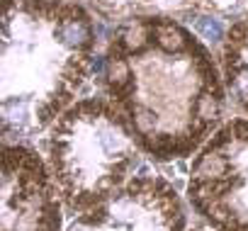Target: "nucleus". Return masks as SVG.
<instances>
[{
	"label": "nucleus",
	"instance_id": "nucleus-3",
	"mask_svg": "<svg viewBox=\"0 0 248 231\" xmlns=\"http://www.w3.org/2000/svg\"><path fill=\"white\" fill-rule=\"evenodd\" d=\"M46 163L63 207L80 214L134 178L141 146L109 97H85L49 127Z\"/></svg>",
	"mask_w": 248,
	"mask_h": 231
},
{
	"label": "nucleus",
	"instance_id": "nucleus-1",
	"mask_svg": "<svg viewBox=\"0 0 248 231\" xmlns=\"http://www.w3.org/2000/svg\"><path fill=\"white\" fill-rule=\"evenodd\" d=\"M200 34L170 15L122 20L102 59L107 97L156 161L197 154L221 127L224 78Z\"/></svg>",
	"mask_w": 248,
	"mask_h": 231
},
{
	"label": "nucleus",
	"instance_id": "nucleus-4",
	"mask_svg": "<svg viewBox=\"0 0 248 231\" xmlns=\"http://www.w3.org/2000/svg\"><path fill=\"white\" fill-rule=\"evenodd\" d=\"M187 200L214 231H248V120L224 122L195 154Z\"/></svg>",
	"mask_w": 248,
	"mask_h": 231
},
{
	"label": "nucleus",
	"instance_id": "nucleus-8",
	"mask_svg": "<svg viewBox=\"0 0 248 231\" xmlns=\"http://www.w3.org/2000/svg\"><path fill=\"white\" fill-rule=\"evenodd\" d=\"M90 8H95L105 17H117L122 20H132L141 15H163L161 10L173 8V5H185V0H83Z\"/></svg>",
	"mask_w": 248,
	"mask_h": 231
},
{
	"label": "nucleus",
	"instance_id": "nucleus-2",
	"mask_svg": "<svg viewBox=\"0 0 248 231\" xmlns=\"http://www.w3.org/2000/svg\"><path fill=\"white\" fill-rule=\"evenodd\" d=\"M93 15L76 0H20L3 20V144L51 127L93 71Z\"/></svg>",
	"mask_w": 248,
	"mask_h": 231
},
{
	"label": "nucleus",
	"instance_id": "nucleus-9",
	"mask_svg": "<svg viewBox=\"0 0 248 231\" xmlns=\"http://www.w3.org/2000/svg\"><path fill=\"white\" fill-rule=\"evenodd\" d=\"M192 27H195V32L202 39H207L212 44L224 42V37H226L224 34V25L219 20H214V17H197V20H192Z\"/></svg>",
	"mask_w": 248,
	"mask_h": 231
},
{
	"label": "nucleus",
	"instance_id": "nucleus-10",
	"mask_svg": "<svg viewBox=\"0 0 248 231\" xmlns=\"http://www.w3.org/2000/svg\"><path fill=\"white\" fill-rule=\"evenodd\" d=\"M192 231H202V229H192Z\"/></svg>",
	"mask_w": 248,
	"mask_h": 231
},
{
	"label": "nucleus",
	"instance_id": "nucleus-5",
	"mask_svg": "<svg viewBox=\"0 0 248 231\" xmlns=\"http://www.w3.org/2000/svg\"><path fill=\"white\" fill-rule=\"evenodd\" d=\"M66 231H187V214L166 178L139 175L80 212Z\"/></svg>",
	"mask_w": 248,
	"mask_h": 231
},
{
	"label": "nucleus",
	"instance_id": "nucleus-7",
	"mask_svg": "<svg viewBox=\"0 0 248 231\" xmlns=\"http://www.w3.org/2000/svg\"><path fill=\"white\" fill-rule=\"evenodd\" d=\"M221 78L233 107L248 117V15L236 20L221 42Z\"/></svg>",
	"mask_w": 248,
	"mask_h": 231
},
{
	"label": "nucleus",
	"instance_id": "nucleus-6",
	"mask_svg": "<svg viewBox=\"0 0 248 231\" xmlns=\"http://www.w3.org/2000/svg\"><path fill=\"white\" fill-rule=\"evenodd\" d=\"M0 231H61V195L49 163L25 144H3Z\"/></svg>",
	"mask_w": 248,
	"mask_h": 231
}]
</instances>
